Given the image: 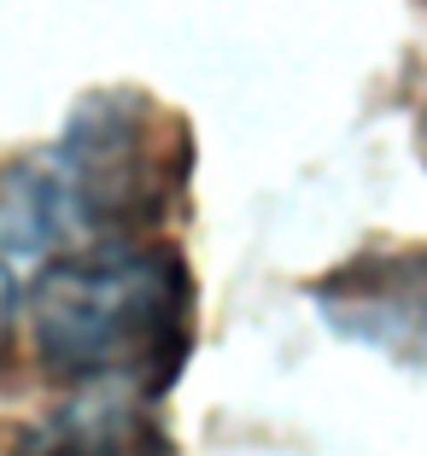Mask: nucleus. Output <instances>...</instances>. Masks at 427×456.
I'll return each mask as SVG.
<instances>
[{"instance_id": "nucleus-1", "label": "nucleus", "mask_w": 427, "mask_h": 456, "mask_svg": "<svg viewBox=\"0 0 427 456\" xmlns=\"http://www.w3.org/2000/svg\"><path fill=\"white\" fill-rule=\"evenodd\" d=\"M193 141L159 100L111 88L70 111L65 134L0 170V257H41L59 240H147L187 188Z\"/></svg>"}, {"instance_id": "nucleus-2", "label": "nucleus", "mask_w": 427, "mask_h": 456, "mask_svg": "<svg viewBox=\"0 0 427 456\" xmlns=\"http://www.w3.org/2000/svg\"><path fill=\"white\" fill-rule=\"evenodd\" d=\"M29 328L65 387L159 398L193 351V275L164 240L82 246L36 275Z\"/></svg>"}, {"instance_id": "nucleus-3", "label": "nucleus", "mask_w": 427, "mask_h": 456, "mask_svg": "<svg viewBox=\"0 0 427 456\" xmlns=\"http://www.w3.org/2000/svg\"><path fill=\"white\" fill-rule=\"evenodd\" d=\"M328 328L346 339L387 351V357L422 362L427 357V246L398 252H357L316 287Z\"/></svg>"}, {"instance_id": "nucleus-4", "label": "nucleus", "mask_w": 427, "mask_h": 456, "mask_svg": "<svg viewBox=\"0 0 427 456\" xmlns=\"http://www.w3.org/2000/svg\"><path fill=\"white\" fill-rule=\"evenodd\" d=\"M24 456H170L159 439L123 410H100V416H70L41 428L24 444Z\"/></svg>"}, {"instance_id": "nucleus-5", "label": "nucleus", "mask_w": 427, "mask_h": 456, "mask_svg": "<svg viewBox=\"0 0 427 456\" xmlns=\"http://www.w3.org/2000/svg\"><path fill=\"white\" fill-rule=\"evenodd\" d=\"M12 310H18V281H12V264L0 257V346L12 334Z\"/></svg>"}]
</instances>
